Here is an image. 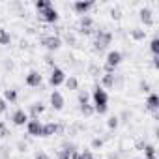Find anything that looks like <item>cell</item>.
<instances>
[{"label":"cell","instance_id":"23","mask_svg":"<svg viewBox=\"0 0 159 159\" xmlns=\"http://www.w3.org/2000/svg\"><path fill=\"white\" fill-rule=\"evenodd\" d=\"M79 111H81L84 116H92L94 114V105H88V103L86 105H81V107H79Z\"/></svg>","mask_w":159,"mask_h":159},{"label":"cell","instance_id":"9","mask_svg":"<svg viewBox=\"0 0 159 159\" xmlns=\"http://www.w3.org/2000/svg\"><path fill=\"white\" fill-rule=\"evenodd\" d=\"M11 122L15 124V125H26L28 124V112L25 111V109H17L13 114H11Z\"/></svg>","mask_w":159,"mask_h":159},{"label":"cell","instance_id":"30","mask_svg":"<svg viewBox=\"0 0 159 159\" xmlns=\"http://www.w3.org/2000/svg\"><path fill=\"white\" fill-rule=\"evenodd\" d=\"M34 159H51L45 152H36V155H34Z\"/></svg>","mask_w":159,"mask_h":159},{"label":"cell","instance_id":"12","mask_svg":"<svg viewBox=\"0 0 159 159\" xmlns=\"http://www.w3.org/2000/svg\"><path fill=\"white\" fill-rule=\"evenodd\" d=\"M64 105H66L64 96H62L58 90H54V92L51 94V107H52L54 111H62V109H64Z\"/></svg>","mask_w":159,"mask_h":159},{"label":"cell","instance_id":"38","mask_svg":"<svg viewBox=\"0 0 159 159\" xmlns=\"http://www.w3.org/2000/svg\"><path fill=\"white\" fill-rule=\"evenodd\" d=\"M153 159H155V157H153Z\"/></svg>","mask_w":159,"mask_h":159},{"label":"cell","instance_id":"20","mask_svg":"<svg viewBox=\"0 0 159 159\" xmlns=\"http://www.w3.org/2000/svg\"><path fill=\"white\" fill-rule=\"evenodd\" d=\"M153 157H155V146L144 144V159H153Z\"/></svg>","mask_w":159,"mask_h":159},{"label":"cell","instance_id":"5","mask_svg":"<svg viewBox=\"0 0 159 159\" xmlns=\"http://www.w3.org/2000/svg\"><path fill=\"white\" fill-rule=\"evenodd\" d=\"M41 45H43L49 52H54V51H58V49L62 47V38H60V36H45V38L41 39Z\"/></svg>","mask_w":159,"mask_h":159},{"label":"cell","instance_id":"29","mask_svg":"<svg viewBox=\"0 0 159 159\" xmlns=\"http://www.w3.org/2000/svg\"><path fill=\"white\" fill-rule=\"evenodd\" d=\"M69 155H71V153H69L67 150H64V148L56 152V157H58V159H69Z\"/></svg>","mask_w":159,"mask_h":159},{"label":"cell","instance_id":"25","mask_svg":"<svg viewBox=\"0 0 159 159\" xmlns=\"http://www.w3.org/2000/svg\"><path fill=\"white\" fill-rule=\"evenodd\" d=\"M88 99H90L88 92H84V90L79 92V105H86V103H88Z\"/></svg>","mask_w":159,"mask_h":159},{"label":"cell","instance_id":"24","mask_svg":"<svg viewBox=\"0 0 159 159\" xmlns=\"http://www.w3.org/2000/svg\"><path fill=\"white\" fill-rule=\"evenodd\" d=\"M150 51L153 52V56L159 54V39H157V38H153V39L150 41Z\"/></svg>","mask_w":159,"mask_h":159},{"label":"cell","instance_id":"11","mask_svg":"<svg viewBox=\"0 0 159 159\" xmlns=\"http://www.w3.org/2000/svg\"><path fill=\"white\" fill-rule=\"evenodd\" d=\"M62 131V125L56 124V122H49V124H43L41 127V137H52L54 133Z\"/></svg>","mask_w":159,"mask_h":159},{"label":"cell","instance_id":"10","mask_svg":"<svg viewBox=\"0 0 159 159\" xmlns=\"http://www.w3.org/2000/svg\"><path fill=\"white\" fill-rule=\"evenodd\" d=\"M45 112V105L41 103V101H36V103H32L30 105V109H28V116L32 118V120H39V116Z\"/></svg>","mask_w":159,"mask_h":159},{"label":"cell","instance_id":"18","mask_svg":"<svg viewBox=\"0 0 159 159\" xmlns=\"http://www.w3.org/2000/svg\"><path fill=\"white\" fill-rule=\"evenodd\" d=\"M17 98H19L17 90H13V88H11V90H10V88H8V90H4V101H6V103H15V101H17Z\"/></svg>","mask_w":159,"mask_h":159},{"label":"cell","instance_id":"15","mask_svg":"<svg viewBox=\"0 0 159 159\" xmlns=\"http://www.w3.org/2000/svg\"><path fill=\"white\" fill-rule=\"evenodd\" d=\"M146 107H148V111L157 112V109H159V96L157 94H150L148 99H146Z\"/></svg>","mask_w":159,"mask_h":159},{"label":"cell","instance_id":"35","mask_svg":"<svg viewBox=\"0 0 159 159\" xmlns=\"http://www.w3.org/2000/svg\"><path fill=\"white\" fill-rule=\"evenodd\" d=\"M90 73H94V77H96V75H98V73H99V69H98V67H96V66H92V67H90Z\"/></svg>","mask_w":159,"mask_h":159},{"label":"cell","instance_id":"27","mask_svg":"<svg viewBox=\"0 0 159 159\" xmlns=\"http://www.w3.org/2000/svg\"><path fill=\"white\" fill-rule=\"evenodd\" d=\"M79 159H94V153L90 150H84V152H79Z\"/></svg>","mask_w":159,"mask_h":159},{"label":"cell","instance_id":"33","mask_svg":"<svg viewBox=\"0 0 159 159\" xmlns=\"http://www.w3.org/2000/svg\"><path fill=\"white\" fill-rule=\"evenodd\" d=\"M45 62H47V66H51L52 69L56 67V66H54V60H52V56H47V58H45Z\"/></svg>","mask_w":159,"mask_h":159},{"label":"cell","instance_id":"32","mask_svg":"<svg viewBox=\"0 0 159 159\" xmlns=\"http://www.w3.org/2000/svg\"><path fill=\"white\" fill-rule=\"evenodd\" d=\"M103 146V140L101 139H94L92 140V148H101Z\"/></svg>","mask_w":159,"mask_h":159},{"label":"cell","instance_id":"8","mask_svg":"<svg viewBox=\"0 0 159 159\" xmlns=\"http://www.w3.org/2000/svg\"><path fill=\"white\" fill-rule=\"evenodd\" d=\"M25 83H26V86L38 88V86H41V83H43V77H41V73H39V71L32 69V71H30V73L26 75V79H25Z\"/></svg>","mask_w":159,"mask_h":159},{"label":"cell","instance_id":"34","mask_svg":"<svg viewBox=\"0 0 159 159\" xmlns=\"http://www.w3.org/2000/svg\"><path fill=\"white\" fill-rule=\"evenodd\" d=\"M140 90L142 92H150V84L148 83H140Z\"/></svg>","mask_w":159,"mask_h":159},{"label":"cell","instance_id":"31","mask_svg":"<svg viewBox=\"0 0 159 159\" xmlns=\"http://www.w3.org/2000/svg\"><path fill=\"white\" fill-rule=\"evenodd\" d=\"M6 109H8V103L4 101V98H0V114L6 112Z\"/></svg>","mask_w":159,"mask_h":159},{"label":"cell","instance_id":"21","mask_svg":"<svg viewBox=\"0 0 159 159\" xmlns=\"http://www.w3.org/2000/svg\"><path fill=\"white\" fill-rule=\"evenodd\" d=\"M131 38H133L135 41H140V39H144V38H146V30L133 28V30H131Z\"/></svg>","mask_w":159,"mask_h":159},{"label":"cell","instance_id":"28","mask_svg":"<svg viewBox=\"0 0 159 159\" xmlns=\"http://www.w3.org/2000/svg\"><path fill=\"white\" fill-rule=\"evenodd\" d=\"M51 4V0H38V2H36V10L39 11V10H43V8H47Z\"/></svg>","mask_w":159,"mask_h":159},{"label":"cell","instance_id":"22","mask_svg":"<svg viewBox=\"0 0 159 159\" xmlns=\"http://www.w3.org/2000/svg\"><path fill=\"white\" fill-rule=\"evenodd\" d=\"M66 86H67V90H79V81L75 77H69V79H66V83H64Z\"/></svg>","mask_w":159,"mask_h":159},{"label":"cell","instance_id":"3","mask_svg":"<svg viewBox=\"0 0 159 159\" xmlns=\"http://www.w3.org/2000/svg\"><path fill=\"white\" fill-rule=\"evenodd\" d=\"M122 62V52L120 51H109L107 60H105V73H114V69Z\"/></svg>","mask_w":159,"mask_h":159},{"label":"cell","instance_id":"7","mask_svg":"<svg viewBox=\"0 0 159 159\" xmlns=\"http://www.w3.org/2000/svg\"><path fill=\"white\" fill-rule=\"evenodd\" d=\"M94 8V2L92 0H79V2H73V10H75V13L77 15H86L90 10Z\"/></svg>","mask_w":159,"mask_h":159},{"label":"cell","instance_id":"2","mask_svg":"<svg viewBox=\"0 0 159 159\" xmlns=\"http://www.w3.org/2000/svg\"><path fill=\"white\" fill-rule=\"evenodd\" d=\"M112 41V34L111 32H105V30H99L96 34V41H94V51L96 52H101L107 45H111Z\"/></svg>","mask_w":159,"mask_h":159},{"label":"cell","instance_id":"17","mask_svg":"<svg viewBox=\"0 0 159 159\" xmlns=\"http://www.w3.org/2000/svg\"><path fill=\"white\" fill-rule=\"evenodd\" d=\"M79 26H81V30H90L94 26V19L90 15H83L81 21H79Z\"/></svg>","mask_w":159,"mask_h":159},{"label":"cell","instance_id":"6","mask_svg":"<svg viewBox=\"0 0 159 159\" xmlns=\"http://www.w3.org/2000/svg\"><path fill=\"white\" fill-rule=\"evenodd\" d=\"M66 83V73H64V69H60V67H54L52 71H51V77H49V84L51 86H60V84H64Z\"/></svg>","mask_w":159,"mask_h":159},{"label":"cell","instance_id":"36","mask_svg":"<svg viewBox=\"0 0 159 159\" xmlns=\"http://www.w3.org/2000/svg\"><path fill=\"white\" fill-rule=\"evenodd\" d=\"M111 13H112V17H116V19H118V17H120V10H112V11H111Z\"/></svg>","mask_w":159,"mask_h":159},{"label":"cell","instance_id":"13","mask_svg":"<svg viewBox=\"0 0 159 159\" xmlns=\"http://www.w3.org/2000/svg\"><path fill=\"white\" fill-rule=\"evenodd\" d=\"M41 127H43V124L39 120H28V124H26V131L32 137H41Z\"/></svg>","mask_w":159,"mask_h":159},{"label":"cell","instance_id":"4","mask_svg":"<svg viewBox=\"0 0 159 159\" xmlns=\"http://www.w3.org/2000/svg\"><path fill=\"white\" fill-rule=\"evenodd\" d=\"M38 13H39V19L45 21V23H56V21H58V10H56L52 4H49L47 8L39 10Z\"/></svg>","mask_w":159,"mask_h":159},{"label":"cell","instance_id":"19","mask_svg":"<svg viewBox=\"0 0 159 159\" xmlns=\"http://www.w3.org/2000/svg\"><path fill=\"white\" fill-rule=\"evenodd\" d=\"M10 43H11V36H10V32L4 30V28H0V45H10Z\"/></svg>","mask_w":159,"mask_h":159},{"label":"cell","instance_id":"16","mask_svg":"<svg viewBox=\"0 0 159 159\" xmlns=\"http://www.w3.org/2000/svg\"><path fill=\"white\" fill-rule=\"evenodd\" d=\"M101 84L105 88H114V84H116V75L114 73H105L101 77Z\"/></svg>","mask_w":159,"mask_h":159},{"label":"cell","instance_id":"26","mask_svg":"<svg viewBox=\"0 0 159 159\" xmlns=\"http://www.w3.org/2000/svg\"><path fill=\"white\" fill-rule=\"evenodd\" d=\"M118 124H120V118H118V116H111V118L107 120L109 129H116V127H118Z\"/></svg>","mask_w":159,"mask_h":159},{"label":"cell","instance_id":"1","mask_svg":"<svg viewBox=\"0 0 159 159\" xmlns=\"http://www.w3.org/2000/svg\"><path fill=\"white\" fill-rule=\"evenodd\" d=\"M92 99H94V112L98 114H105L109 111V96L101 86H96L92 92Z\"/></svg>","mask_w":159,"mask_h":159},{"label":"cell","instance_id":"37","mask_svg":"<svg viewBox=\"0 0 159 159\" xmlns=\"http://www.w3.org/2000/svg\"><path fill=\"white\" fill-rule=\"evenodd\" d=\"M0 90H2V88H0Z\"/></svg>","mask_w":159,"mask_h":159},{"label":"cell","instance_id":"14","mask_svg":"<svg viewBox=\"0 0 159 159\" xmlns=\"http://www.w3.org/2000/svg\"><path fill=\"white\" fill-rule=\"evenodd\" d=\"M139 15H140V21L144 23V26H152L153 25V13H152L150 8H142Z\"/></svg>","mask_w":159,"mask_h":159}]
</instances>
